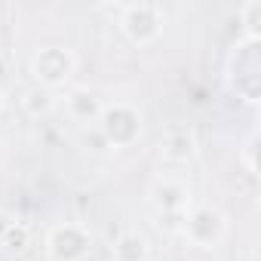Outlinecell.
Returning a JSON list of instances; mask_svg holds the SVG:
<instances>
[{"label": "cell", "mask_w": 261, "mask_h": 261, "mask_svg": "<svg viewBox=\"0 0 261 261\" xmlns=\"http://www.w3.org/2000/svg\"><path fill=\"white\" fill-rule=\"evenodd\" d=\"M95 129L101 133V139L108 142L111 151L133 148L142 139V114L129 101H114V105L101 108V117H98Z\"/></svg>", "instance_id": "obj_1"}, {"label": "cell", "mask_w": 261, "mask_h": 261, "mask_svg": "<svg viewBox=\"0 0 261 261\" xmlns=\"http://www.w3.org/2000/svg\"><path fill=\"white\" fill-rule=\"evenodd\" d=\"M151 206L157 212V224L163 230H178L181 233V221L185 212L194 206L191 203V188L178 178H157L151 188Z\"/></svg>", "instance_id": "obj_2"}, {"label": "cell", "mask_w": 261, "mask_h": 261, "mask_svg": "<svg viewBox=\"0 0 261 261\" xmlns=\"http://www.w3.org/2000/svg\"><path fill=\"white\" fill-rule=\"evenodd\" d=\"M181 233L191 246L197 249H212L224 240L227 233V215L212 206V203H197L185 212V221H181Z\"/></svg>", "instance_id": "obj_3"}, {"label": "cell", "mask_w": 261, "mask_h": 261, "mask_svg": "<svg viewBox=\"0 0 261 261\" xmlns=\"http://www.w3.org/2000/svg\"><path fill=\"white\" fill-rule=\"evenodd\" d=\"M120 31L126 34L129 43L136 46H151L163 34V10L157 4L139 0V4H126L120 10Z\"/></svg>", "instance_id": "obj_4"}, {"label": "cell", "mask_w": 261, "mask_h": 261, "mask_svg": "<svg viewBox=\"0 0 261 261\" xmlns=\"http://www.w3.org/2000/svg\"><path fill=\"white\" fill-rule=\"evenodd\" d=\"M77 71V59L68 46H59V43H49V46H40L31 59V74L37 80V86H46V89H59L65 86Z\"/></svg>", "instance_id": "obj_5"}, {"label": "cell", "mask_w": 261, "mask_h": 261, "mask_svg": "<svg viewBox=\"0 0 261 261\" xmlns=\"http://www.w3.org/2000/svg\"><path fill=\"white\" fill-rule=\"evenodd\" d=\"M92 252V233L86 224L62 221L46 233V255L53 261H86Z\"/></svg>", "instance_id": "obj_6"}, {"label": "cell", "mask_w": 261, "mask_h": 261, "mask_svg": "<svg viewBox=\"0 0 261 261\" xmlns=\"http://www.w3.org/2000/svg\"><path fill=\"white\" fill-rule=\"evenodd\" d=\"M160 157L166 163H191L197 157V136L188 126H169L166 136L160 139Z\"/></svg>", "instance_id": "obj_7"}, {"label": "cell", "mask_w": 261, "mask_h": 261, "mask_svg": "<svg viewBox=\"0 0 261 261\" xmlns=\"http://www.w3.org/2000/svg\"><path fill=\"white\" fill-rule=\"evenodd\" d=\"M101 98L89 89V86H74L65 92V111L74 123H83V126H95L98 117H101Z\"/></svg>", "instance_id": "obj_8"}, {"label": "cell", "mask_w": 261, "mask_h": 261, "mask_svg": "<svg viewBox=\"0 0 261 261\" xmlns=\"http://www.w3.org/2000/svg\"><path fill=\"white\" fill-rule=\"evenodd\" d=\"M111 258L114 261H148L151 258V243L139 230H123L111 243Z\"/></svg>", "instance_id": "obj_9"}, {"label": "cell", "mask_w": 261, "mask_h": 261, "mask_svg": "<svg viewBox=\"0 0 261 261\" xmlns=\"http://www.w3.org/2000/svg\"><path fill=\"white\" fill-rule=\"evenodd\" d=\"M56 108H59V98H56V92L46 89V86H31V89H25V95H22V111H25L31 120H43V117H49Z\"/></svg>", "instance_id": "obj_10"}, {"label": "cell", "mask_w": 261, "mask_h": 261, "mask_svg": "<svg viewBox=\"0 0 261 261\" xmlns=\"http://www.w3.org/2000/svg\"><path fill=\"white\" fill-rule=\"evenodd\" d=\"M240 25L246 28V40H258L261 37V0H249L240 7Z\"/></svg>", "instance_id": "obj_11"}, {"label": "cell", "mask_w": 261, "mask_h": 261, "mask_svg": "<svg viewBox=\"0 0 261 261\" xmlns=\"http://www.w3.org/2000/svg\"><path fill=\"white\" fill-rule=\"evenodd\" d=\"M0 246H7L10 252H22L28 246V227L22 221H13V227L7 230V237L0 240Z\"/></svg>", "instance_id": "obj_12"}, {"label": "cell", "mask_w": 261, "mask_h": 261, "mask_svg": "<svg viewBox=\"0 0 261 261\" xmlns=\"http://www.w3.org/2000/svg\"><path fill=\"white\" fill-rule=\"evenodd\" d=\"M243 166L249 175H258V133H249V139L243 145Z\"/></svg>", "instance_id": "obj_13"}, {"label": "cell", "mask_w": 261, "mask_h": 261, "mask_svg": "<svg viewBox=\"0 0 261 261\" xmlns=\"http://www.w3.org/2000/svg\"><path fill=\"white\" fill-rule=\"evenodd\" d=\"M13 221H16V218H13L10 212H4V209H0V240H4V237H7V230L13 227Z\"/></svg>", "instance_id": "obj_14"}, {"label": "cell", "mask_w": 261, "mask_h": 261, "mask_svg": "<svg viewBox=\"0 0 261 261\" xmlns=\"http://www.w3.org/2000/svg\"><path fill=\"white\" fill-rule=\"evenodd\" d=\"M4 105H7V95H4V89H0V111H4Z\"/></svg>", "instance_id": "obj_15"}]
</instances>
